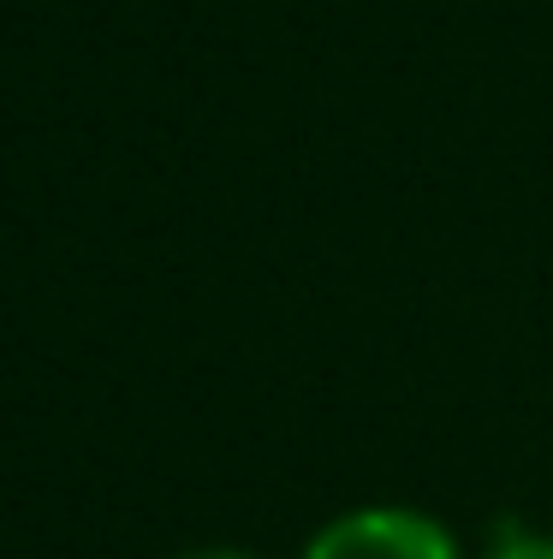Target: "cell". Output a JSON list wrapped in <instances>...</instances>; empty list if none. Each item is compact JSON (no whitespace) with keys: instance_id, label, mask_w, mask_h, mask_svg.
Instances as JSON below:
<instances>
[{"instance_id":"obj_2","label":"cell","mask_w":553,"mask_h":559,"mask_svg":"<svg viewBox=\"0 0 553 559\" xmlns=\"http://www.w3.org/2000/svg\"><path fill=\"white\" fill-rule=\"evenodd\" d=\"M489 559H553V536H530V530H506Z\"/></svg>"},{"instance_id":"obj_1","label":"cell","mask_w":553,"mask_h":559,"mask_svg":"<svg viewBox=\"0 0 553 559\" xmlns=\"http://www.w3.org/2000/svg\"><path fill=\"white\" fill-rule=\"evenodd\" d=\"M304 559H458V542L417 506H358L315 530Z\"/></svg>"},{"instance_id":"obj_3","label":"cell","mask_w":553,"mask_h":559,"mask_svg":"<svg viewBox=\"0 0 553 559\" xmlns=\"http://www.w3.org/2000/svg\"><path fill=\"white\" fill-rule=\"evenodd\" d=\"M179 559H256V554H239V548H196V554H179Z\"/></svg>"}]
</instances>
